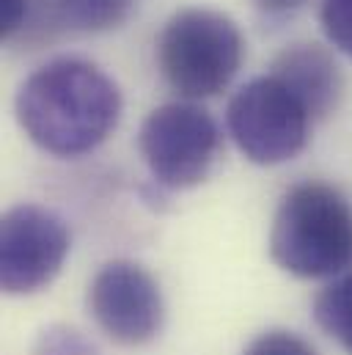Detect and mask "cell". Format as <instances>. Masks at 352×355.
Wrapping results in <instances>:
<instances>
[{"instance_id":"obj_1","label":"cell","mask_w":352,"mask_h":355,"mask_svg":"<svg viewBox=\"0 0 352 355\" xmlns=\"http://www.w3.org/2000/svg\"><path fill=\"white\" fill-rule=\"evenodd\" d=\"M14 113L47 155L80 157L110 138L121 119V91L86 58H53L19 86Z\"/></svg>"},{"instance_id":"obj_2","label":"cell","mask_w":352,"mask_h":355,"mask_svg":"<svg viewBox=\"0 0 352 355\" xmlns=\"http://www.w3.org/2000/svg\"><path fill=\"white\" fill-rule=\"evenodd\" d=\"M270 259L297 278H336L352 267V204L325 182L289 187L272 215Z\"/></svg>"},{"instance_id":"obj_3","label":"cell","mask_w":352,"mask_h":355,"mask_svg":"<svg viewBox=\"0 0 352 355\" xmlns=\"http://www.w3.org/2000/svg\"><path fill=\"white\" fill-rule=\"evenodd\" d=\"M245 42L237 22L212 8H182L163 25L157 67L184 99H206L229 89L243 67Z\"/></svg>"},{"instance_id":"obj_4","label":"cell","mask_w":352,"mask_h":355,"mask_svg":"<svg viewBox=\"0 0 352 355\" xmlns=\"http://www.w3.org/2000/svg\"><path fill=\"white\" fill-rule=\"evenodd\" d=\"M138 149L157 184L190 190L215 171L223 155V135L204 107L193 102H168L143 119Z\"/></svg>"},{"instance_id":"obj_5","label":"cell","mask_w":352,"mask_h":355,"mask_svg":"<svg viewBox=\"0 0 352 355\" xmlns=\"http://www.w3.org/2000/svg\"><path fill=\"white\" fill-rule=\"evenodd\" d=\"M311 116L278 78L262 75L229 99L226 127L237 149L256 166H281L294 160L311 130Z\"/></svg>"},{"instance_id":"obj_6","label":"cell","mask_w":352,"mask_h":355,"mask_svg":"<svg viewBox=\"0 0 352 355\" xmlns=\"http://www.w3.org/2000/svg\"><path fill=\"white\" fill-rule=\"evenodd\" d=\"M67 220L39 204H17L0 220V284L6 295H33L55 281L69 257Z\"/></svg>"},{"instance_id":"obj_7","label":"cell","mask_w":352,"mask_h":355,"mask_svg":"<svg viewBox=\"0 0 352 355\" xmlns=\"http://www.w3.org/2000/svg\"><path fill=\"white\" fill-rule=\"evenodd\" d=\"M88 311L113 342L138 347L163 331L166 303L152 272L130 259L102 267L88 286Z\"/></svg>"},{"instance_id":"obj_8","label":"cell","mask_w":352,"mask_h":355,"mask_svg":"<svg viewBox=\"0 0 352 355\" xmlns=\"http://www.w3.org/2000/svg\"><path fill=\"white\" fill-rule=\"evenodd\" d=\"M270 75L278 78L300 99L311 121L331 119L342 107L347 94L342 67L322 44L314 42H303L281 50L270 67Z\"/></svg>"},{"instance_id":"obj_9","label":"cell","mask_w":352,"mask_h":355,"mask_svg":"<svg viewBox=\"0 0 352 355\" xmlns=\"http://www.w3.org/2000/svg\"><path fill=\"white\" fill-rule=\"evenodd\" d=\"M141 0H42L39 8H30V17L19 36L50 39L58 31L78 33H105L121 28Z\"/></svg>"},{"instance_id":"obj_10","label":"cell","mask_w":352,"mask_h":355,"mask_svg":"<svg viewBox=\"0 0 352 355\" xmlns=\"http://www.w3.org/2000/svg\"><path fill=\"white\" fill-rule=\"evenodd\" d=\"M317 325L352 355V270L336 275L314 300Z\"/></svg>"},{"instance_id":"obj_11","label":"cell","mask_w":352,"mask_h":355,"mask_svg":"<svg viewBox=\"0 0 352 355\" xmlns=\"http://www.w3.org/2000/svg\"><path fill=\"white\" fill-rule=\"evenodd\" d=\"M36 355H99V350L78 328L50 325L39 334Z\"/></svg>"},{"instance_id":"obj_12","label":"cell","mask_w":352,"mask_h":355,"mask_svg":"<svg viewBox=\"0 0 352 355\" xmlns=\"http://www.w3.org/2000/svg\"><path fill=\"white\" fill-rule=\"evenodd\" d=\"M319 22L328 42L352 58V0H322Z\"/></svg>"},{"instance_id":"obj_13","label":"cell","mask_w":352,"mask_h":355,"mask_svg":"<svg viewBox=\"0 0 352 355\" xmlns=\"http://www.w3.org/2000/svg\"><path fill=\"white\" fill-rule=\"evenodd\" d=\"M243 355H317V350L292 331H267L256 336Z\"/></svg>"},{"instance_id":"obj_14","label":"cell","mask_w":352,"mask_h":355,"mask_svg":"<svg viewBox=\"0 0 352 355\" xmlns=\"http://www.w3.org/2000/svg\"><path fill=\"white\" fill-rule=\"evenodd\" d=\"M30 17V0H0V39L11 42L19 36Z\"/></svg>"},{"instance_id":"obj_15","label":"cell","mask_w":352,"mask_h":355,"mask_svg":"<svg viewBox=\"0 0 352 355\" xmlns=\"http://www.w3.org/2000/svg\"><path fill=\"white\" fill-rule=\"evenodd\" d=\"M259 11L264 14H272V17H278V14H289V11H297L300 6H306L308 0H251Z\"/></svg>"}]
</instances>
